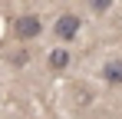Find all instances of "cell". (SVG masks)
Segmentation results:
<instances>
[{
    "label": "cell",
    "instance_id": "obj_1",
    "mask_svg": "<svg viewBox=\"0 0 122 119\" xmlns=\"http://www.w3.org/2000/svg\"><path fill=\"white\" fill-rule=\"evenodd\" d=\"M43 33V20L36 13H23V17L13 20V37L20 40V43H30V40H36Z\"/></svg>",
    "mask_w": 122,
    "mask_h": 119
},
{
    "label": "cell",
    "instance_id": "obj_4",
    "mask_svg": "<svg viewBox=\"0 0 122 119\" xmlns=\"http://www.w3.org/2000/svg\"><path fill=\"white\" fill-rule=\"evenodd\" d=\"M46 66H50L53 73H63V70L69 66V50H63V46L50 50V56H46Z\"/></svg>",
    "mask_w": 122,
    "mask_h": 119
},
{
    "label": "cell",
    "instance_id": "obj_5",
    "mask_svg": "<svg viewBox=\"0 0 122 119\" xmlns=\"http://www.w3.org/2000/svg\"><path fill=\"white\" fill-rule=\"evenodd\" d=\"M89 7H92L96 13H106V10L112 7V0H89Z\"/></svg>",
    "mask_w": 122,
    "mask_h": 119
},
{
    "label": "cell",
    "instance_id": "obj_6",
    "mask_svg": "<svg viewBox=\"0 0 122 119\" xmlns=\"http://www.w3.org/2000/svg\"><path fill=\"white\" fill-rule=\"evenodd\" d=\"M26 60H30V53H26V50H20V53H13V63H17V66H20V63H26Z\"/></svg>",
    "mask_w": 122,
    "mask_h": 119
},
{
    "label": "cell",
    "instance_id": "obj_3",
    "mask_svg": "<svg viewBox=\"0 0 122 119\" xmlns=\"http://www.w3.org/2000/svg\"><path fill=\"white\" fill-rule=\"evenodd\" d=\"M99 76L106 79L109 86H122V56L106 60V63H102V70H99Z\"/></svg>",
    "mask_w": 122,
    "mask_h": 119
},
{
    "label": "cell",
    "instance_id": "obj_2",
    "mask_svg": "<svg viewBox=\"0 0 122 119\" xmlns=\"http://www.w3.org/2000/svg\"><path fill=\"white\" fill-rule=\"evenodd\" d=\"M79 30H82V20L76 17V13H63V17L53 23V33H56L60 40H76Z\"/></svg>",
    "mask_w": 122,
    "mask_h": 119
}]
</instances>
